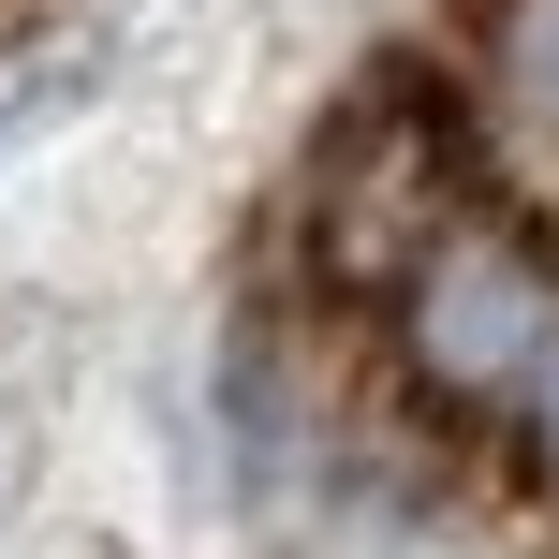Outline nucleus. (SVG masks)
Here are the masks:
<instances>
[{
  "mask_svg": "<svg viewBox=\"0 0 559 559\" xmlns=\"http://www.w3.org/2000/svg\"><path fill=\"white\" fill-rule=\"evenodd\" d=\"M456 206H472L456 133L413 88H368L324 133V163H309V251H324V280H354V295H397V265H413Z\"/></svg>",
  "mask_w": 559,
  "mask_h": 559,
  "instance_id": "2",
  "label": "nucleus"
},
{
  "mask_svg": "<svg viewBox=\"0 0 559 559\" xmlns=\"http://www.w3.org/2000/svg\"><path fill=\"white\" fill-rule=\"evenodd\" d=\"M559 324V251L501 206H456L383 295V338H397V383L427 397L442 427H515V383H531Z\"/></svg>",
  "mask_w": 559,
  "mask_h": 559,
  "instance_id": "1",
  "label": "nucleus"
},
{
  "mask_svg": "<svg viewBox=\"0 0 559 559\" xmlns=\"http://www.w3.org/2000/svg\"><path fill=\"white\" fill-rule=\"evenodd\" d=\"M0 472H15V442H0Z\"/></svg>",
  "mask_w": 559,
  "mask_h": 559,
  "instance_id": "5",
  "label": "nucleus"
},
{
  "mask_svg": "<svg viewBox=\"0 0 559 559\" xmlns=\"http://www.w3.org/2000/svg\"><path fill=\"white\" fill-rule=\"evenodd\" d=\"M515 456H531V486L559 501V324H545V354H531V383H515Z\"/></svg>",
  "mask_w": 559,
  "mask_h": 559,
  "instance_id": "4",
  "label": "nucleus"
},
{
  "mask_svg": "<svg viewBox=\"0 0 559 559\" xmlns=\"http://www.w3.org/2000/svg\"><path fill=\"white\" fill-rule=\"evenodd\" d=\"M472 74H486V118H501L531 163H559V0H486Z\"/></svg>",
  "mask_w": 559,
  "mask_h": 559,
  "instance_id": "3",
  "label": "nucleus"
}]
</instances>
